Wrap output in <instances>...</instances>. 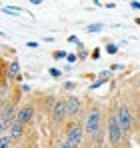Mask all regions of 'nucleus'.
I'll return each mask as SVG.
<instances>
[{"instance_id":"nucleus-1","label":"nucleus","mask_w":140,"mask_h":148,"mask_svg":"<svg viewBox=\"0 0 140 148\" xmlns=\"http://www.w3.org/2000/svg\"><path fill=\"white\" fill-rule=\"evenodd\" d=\"M84 130H86V134H90V136H96V134L102 130V112H100V108H92V110L88 112V118H86V122H84Z\"/></svg>"},{"instance_id":"nucleus-2","label":"nucleus","mask_w":140,"mask_h":148,"mask_svg":"<svg viewBox=\"0 0 140 148\" xmlns=\"http://www.w3.org/2000/svg\"><path fill=\"white\" fill-rule=\"evenodd\" d=\"M106 134H108V140H110V144H112V146H118V144L122 142V138H124V130H122V126L118 124L116 114L108 118V124H106Z\"/></svg>"},{"instance_id":"nucleus-3","label":"nucleus","mask_w":140,"mask_h":148,"mask_svg":"<svg viewBox=\"0 0 140 148\" xmlns=\"http://www.w3.org/2000/svg\"><path fill=\"white\" fill-rule=\"evenodd\" d=\"M84 126L82 124H70L66 128V140L72 148H78L82 144V138H84Z\"/></svg>"},{"instance_id":"nucleus-4","label":"nucleus","mask_w":140,"mask_h":148,"mask_svg":"<svg viewBox=\"0 0 140 148\" xmlns=\"http://www.w3.org/2000/svg\"><path fill=\"white\" fill-rule=\"evenodd\" d=\"M116 118H118V124L122 126L124 132H128V130L132 128V112H130L126 106H120V108H118Z\"/></svg>"},{"instance_id":"nucleus-5","label":"nucleus","mask_w":140,"mask_h":148,"mask_svg":"<svg viewBox=\"0 0 140 148\" xmlns=\"http://www.w3.org/2000/svg\"><path fill=\"white\" fill-rule=\"evenodd\" d=\"M68 116V110H66V102H56L54 108H52V120L56 124H62Z\"/></svg>"},{"instance_id":"nucleus-6","label":"nucleus","mask_w":140,"mask_h":148,"mask_svg":"<svg viewBox=\"0 0 140 148\" xmlns=\"http://www.w3.org/2000/svg\"><path fill=\"white\" fill-rule=\"evenodd\" d=\"M66 102V110H68V116H78L82 112V102L76 98V96H68L64 100Z\"/></svg>"},{"instance_id":"nucleus-7","label":"nucleus","mask_w":140,"mask_h":148,"mask_svg":"<svg viewBox=\"0 0 140 148\" xmlns=\"http://www.w3.org/2000/svg\"><path fill=\"white\" fill-rule=\"evenodd\" d=\"M32 118H34V108H32V106H24V108L18 110V118H16V120H20L22 124L32 122Z\"/></svg>"},{"instance_id":"nucleus-8","label":"nucleus","mask_w":140,"mask_h":148,"mask_svg":"<svg viewBox=\"0 0 140 148\" xmlns=\"http://www.w3.org/2000/svg\"><path fill=\"white\" fill-rule=\"evenodd\" d=\"M22 126H24V124L20 122V120H14V122L8 126V130H10V136H12V138H18V136L22 134Z\"/></svg>"},{"instance_id":"nucleus-9","label":"nucleus","mask_w":140,"mask_h":148,"mask_svg":"<svg viewBox=\"0 0 140 148\" xmlns=\"http://www.w3.org/2000/svg\"><path fill=\"white\" fill-rule=\"evenodd\" d=\"M102 28H104V24H90V26H86V32L94 34V32H100Z\"/></svg>"},{"instance_id":"nucleus-10","label":"nucleus","mask_w":140,"mask_h":148,"mask_svg":"<svg viewBox=\"0 0 140 148\" xmlns=\"http://www.w3.org/2000/svg\"><path fill=\"white\" fill-rule=\"evenodd\" d=\"M10 140H12V136H2L0 138V148H10Z\"/></svg>"},{"instance_id":"nucleus-11","label":"nucleus","mask_w":140,"mask_h":148,"mask_svg":"<svg viewBox=\"0 0 140 148\" xmlns=\"http://www.w3.org/2000/svg\"><path fill=\"white\" fill-rule=\"evenodd\" d=\"M2 10H4L6 14H20V12H22L20 8H12V6H4Z\"/></svg>"},{"instance_id":"nucleus-12","label":"nucleus","mask_w":140,"mask_h":148,"mask_svg":"<svg viewBox=\"0 0 140 148\" xmlns=\"http://www.w3.org/2000/svg\"><path fill=\"white\" fill-rule=\"evenodd\" d=\"M104 50H106L108 54H116V52H118V46H116V44H106V48H104Z\"/></svg>"},{"instance_id":"nucleus-13","label":"nucleus","mask_w":140,"mask_h":148,"mask_svg":"<svg viewBox=\"0 0 140 148\" xmlns=\"http://www.w3.org/2000/svg\"><path fill=\"white\" fill-rule=\"evenodd\" d=\"M52 56H54V58L58 60V58H64V56H66V52H64V50H62V52H60V50H56V52H54Z\"/></svg>"},{"instance_id":"nucleus-14","label":"nucleus","mask_w":140,"mask_h":148,"mask_svg":"<svg viewBox=\"0 0 140 148\" xmlns=\"http://www.w3.org/2000/svg\"><path fill=\"white\" fill-rule=\"evenodd\" d=\"M18 70H20V68H18V64H16V62H12V64H10V72H12V74H18Z\"/></svg>"},{"instance_id":"nucleus-15","label":"nucleus","mask_w":140,"mask_h":148,"mask_svg":"<svg viewBox=\"0 0 140 148\" xmlns=\"http://www.w3.org/2000/svg\"><path fill=\"white\" fill-rule=\"evenodd\" d=\"M58 148H72V146H70V144H68V140H64V142H62V144H60V146H58Z\"/></svg>"},{"instance_id":"nucleus-16","label":"nucleus","mask_w":140,"mask_h":148,"mask_svg":"<svg viewBox=\"0 0 140 148\" xmlns=\"http://www.w3.org/2000/svg\"><path fill=\"white\" fill-rule=\"evenodd\" d=\"M132 8H136V10H140V2H136V0H132Z\"/></svg>"},{"instance_id":"nucleus-17","label":"nucleus","mask_w":140,"mask_h":148,"mask_svg":"<svg viewBox=\"0 0 140 148\" xmlns=\"http://www.w3.org/2000/svg\"><path fill=\"white\" fill-rule=\"evenodd\" d=\"M50 74H52V76H56V78H58V76H60V72H58V70H54V68H52V70H50Z\"/></svg>"},{"instance_id":"nucleus-18","label":"nucleus","mask_w":140,"mask_h":148,"mask_svg":"<svg viewBox=\"0 0 140 148\" xmlns=\"http://www.w3.org/2000/svg\"><path fill=\"white\" fill-rule=\"evenodd\" d=\"M32 4H42V0H30Z\"/></svg>"},{"instance_id":"nucleus-19","label":"nucleus","mask_w":140,"mask_h":148,"mask_svg":"<svg viewBox=\"0 0 140 148\" xmlns=\"http://www.w3.org/2000/svg\"><path fill=\"white\" fill-rule=\"evenodd\" d=\"M102 148H106V146H102Z\"/></svg>"},{"instance_id":"nucleus-20","label":"nucleus","mask_w":140,"mask_h":148,"mask_svg":"<svg viewBox=\"0 0 140 148\" xmlns=\"http://www.w3.org/2000/svg\"><path fill=\"white\" fill-rule=\"evenodd\" d=\"M138 84H140V82H138Z\"/></svg>"}]
</instances>
